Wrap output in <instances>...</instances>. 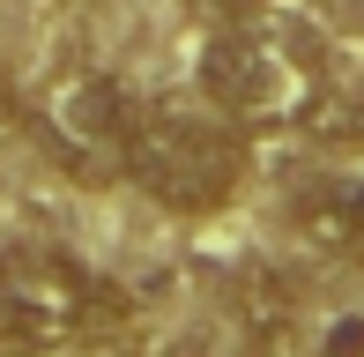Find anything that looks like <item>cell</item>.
Here are the masks:
<instances>
[{"instance_id": "6da1fadb", "label": "cell", "mask_w": 364, "mask_h": 357, "mask_svg": "<svg viewBox=\"0 0 364 357\" xmlns=\"http://www.w3.org/2000/svg\"><path fill=\"white\" fill-rule=\"evenodd\" d=\"M127 320V290L90 275L75 253L45 238H8L0 246V343L8 350H75L97 343Z\"/></svg>"}, {"instance_id": "7a4b0ae2", "label": "cell", "mask_w": 364, "mask_h": 357, "mask_svg": "<svg viewBox=\"0 0 364 357\" xmlns=\"http://www.w3.org/2000/svg\"><path fill=\"white\" fill-rule=\"evenodd\" d=\"M127 178L156 208H171V216H216L230 193L245 186V134L223 112L149 105V112H134Z\"/></svg>"}, {"instance_id": "3957f363", "label": "cell", "mask_w": 364, "mask_h": 357, "mask_svg": "<svg viewBox=\"0 0 364 357\" xmlns=\"http://www.w3.org/2000/svg\"><path fill=\"white\" fill-rule=\"evenodd\" d=\"M201 97L238 127H290V119H312V105H320V68L290 38H275L260 23H238V30L208 38Z\"/></svg>"}, {"instance_id": "277c9868", "label": "cell", "mask_w": 364, "mask_h": 357, "mask_svg": "<svg viewBox=\"0 0 364 357\" xmlns=\"http://www.w3.org/2000/svg\"><path fill=\"white\" fill-rule=\"evenodd\" d=\"M134 112H141V105L112 82V75L75 68V75H60V82L38 97V112H30V119H38V142H45V156H53L60 171L105 186L112 171H127Z\"/></svg>"}, {"instance_id": "5b68a950", "label": "cell", "mask_w": 364, "mask_h": 357, "mask_svg": "<svg viewBox=\"0 0 364 357\" xmlns=\"http://www.w3.org/2000/svg\"><path fill=\"white\" fill-rule=\"evenodd\" d=\"M290 223H297V238H305L312 253L364 268V164H342V171L305 178L297 201H290Z\"/></svg>"}, {"instance_id": "8992f818", "label": "cell", "mask_w": 364, "mask_h": 357, "mask_svg": "<svg viewBox=\"0 0 364 357\" xmlns=\"http://www.w3.org/2000/svg\"><path fill=\"white\" fill-rule=\"evenodd\" d=\"M238 357H320V335H312L297 313H260L253 328H245Z\"/></svg>"}, {"instance_id": "52a82bcc", "label": "cell", "mask_w": 364, "mask_h": 357, "mask_svg": "<svg viewBox=\"0 0 364 357\" xmlns=\"http://www.w3.org/2000/svg\"><path fill=\"white\" fill-rule=\"evenodd\" d=\"M15 119V97H8V82H0V127H8Z\"/></svg>"}, {"instance_id": "ba28073f", "label": "cell", "mask_w": 364, "mask_h": 357, "mask_svg": "<svg viewBox=\"0 0 364 357\" xmlns=\"http://www.w3.org/2000/svg\"><path fill=\"white\" fill-rule=\"evenodd\" d=\"M0 357H30V350H8V343H0Z\"/></svg>"}]
</instances>
